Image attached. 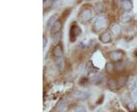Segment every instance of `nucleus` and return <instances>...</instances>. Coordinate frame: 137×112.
Returning <instances> with one entry per match:
<instances>
[{"mask_svg": "<svg viewBox=\"0 0 137 112\" xmlns=\"http://www.w3.org/2000/svg\"><path fill=\"white\" fill-rule=\"evenodd\" d=\"M82 33V30L81 28L76 25V24H73L70 27L69 30V40L71 42H74L77 37L79 36Z\"/></svg>", "mask_w": 137, "mask_h": 112, "instance_id": "nucleus-1", "label": "nucleus"}, {"mask_svg": "<svg viewBox=\"0 0 137 112\" xmlns=\"http://www.w3.org/2000/svg\"><path fill=\"white\" fill-rule=\"evenodd\" d=\"M95 29L96 30L99 31L101 30H104V28H106L107 25V21L105 17H99L96 19V21L95 22Z\"/></svg>", "mask_w": 137, "mask_h": 112, "instance_id": "nucleus-2", "label": "nucleus"}, {"mask_svg": "<svg viewBox=\"0 0 137 112\" xmlns=\"http://www.w3.org/2000/svg\"><path fill=\"white\" fill-rule=\"evenodd\" d=\"M80 20H82L84 22L89 21L92 17V12L91 10L89 8H85L84 10H82L81 14H80Z\"/></svg>", "mask_w": 137, "mask_h": 112, "instance_id": "nucleus-3", "label": "nucleus"}, {"mask_svg": "<svg viewBox=\"0 0 137 112\" xmlns=\"http://www.w3.org/2000/svg\"><path fill=\"white\" fill-rule=\"evenodd\" d=\"M90 93L87 91H75L72 92V96L76 99H86L89 97Z\"/></svg>", "mask_w": 137, "mask_h": 112, "instance_id": "nucleus-4", "label": "nucleus"}, {"mask_svg": "<svg viewBox=\"0 0 137 112\" xmlns=\"http://www.w3.org/2000/svg\"><path fill=\"white\" fill-rule=\"evenodd\" d=\"M123 55L121 51H114L110 53V58L112 61H120L123 58Z\"/></svg>", "mask_w": 137, "mask_h": 112, "instance_id": "nucleus-5", "label": "nucleus"}, {"mask_svg": "<svg viewBox=\"0 0 137 112\" xmlns=\"http://www.w3.org/2000/svg\"><path fill=\"white\" fill-rule=\"evenodd\" d=\"M63 55V51L60 45H57L53 49V55L56 59H61Z\"/></svg>", "mask_w": 137, "mask_h": 112, "instance_id": "nucleus-6", "label": "nucleus"}, {"mask_svg": "<svg viewBox=\"0 0 137 112\" xmlns=\"http://www.w3.org/2000/svg\"><path fill=\"white\" fill-rule=\"evenodd\" d=\"M131 99L133 103H137V79L135 81L133 89L131 91Z\"/></svg>", "mask_w": 137, "mask_h": 112, "instance_id": "nucleus-7", "label": "nucleus"}, {"mask_svg": "<svg viewBox=\"0 0 137 112\" xmlns=\"http://www.w3.org/2000/svg\"><path fill=\"white\" fill-rule=\"evenodd\" d=\"M104 79H105L104 74H99L92 80V83L95 85H99V84H101L102 83L104 82Z\"/></svg>", "mask_w": 137, "mask_h": 112, "instance_id": "nucleus-8", "label": "nucleus"}, {"mask_svg": "<svg viewBox=\"0 0 137 112\" xmlns=\"http://www.w3.org/2000/svg\"><path fill=\"white\" fill-rule=\"evenodd\" d=\"M56 19H57V15L56 14H53V15L48 19L47 23V30H50V28L53 27V25L55 24L56 22Z\"/></svg>", "mask_w": 137, "mask_h": 112, "instance_id": "nucleus-9", "label": "nucleus"}, {"mask_svg": "<svg viewBox=\"0 0 137 112\" xmlns=\"http://www.w3.org/2000/svg\"><path fill=\"white\" fill-rule=\"evenodd\" d=\"M121 30H122V27L118 24H114L111 27V32L113 33L115 36H119L121 33Z\"/></svg>", "mask_w": 137, "mask_h": 112, "instance_id": "nucleus-10", "label": "nucleus"}, {"mask_svg": "<svg viewBox=\"0 0 137 112\" xmlns=\"http://www.w3.org/2000/svg\"><path fill=\"white\" fill-rule=\"evenodd\" d=\"M101 41L103 43H108L111 41V36L109 33H103L101 36Z\"/></svg>", "mask_w": 137, "mask_h": 112, "instance_id": "nucleus-11", "label": "nucleus"}, {"mask_svg": "<svg viewBox=\"0 0 137 112\" xmlns=\"http://www.w3.org/2000/svg\"><path fill=\"white\" fill-rule=\"evenodd\" d=\"M122 7L126 11H130L132 8H133V3L130 1H128V0H126V1H123L121 2Z\"/></svg>", "mask_w": 137, "mask_h": 112, "instance_id": "nucleus-12", "label": "nucleus"}, {"mask_svg": "<svg viewBox=\"0 0 137 112\" xmlns=\"http://www.w3.org/2000/svg\"><path fill=\"white\" fill-rule=\"evenodd\" d=\"M94 9L96 13H101L103 9H104V6H103V4L100 2H97L95 3L94 5Z\"/></svg>", "mask_w": 137, "mask_h": 112, "instance_id": "nucleus-13", "label": "nucleus"}, {"mask_svg": "<svg viewBox=\"0 0 137 112\" xmlns=\"http://www.w3.org/2000/svg\"><path fill=\"white\" fill-rule=\"evenodd\" d=\"M61 37H62V34H61L60 32L54 33V35H53V43H55V44L58 45L59 42H60V40H61Z\"/></svg>", "mask_w": 137, "mask_h": 112, "instance_id": "nucleus-14", "label": "nucleus"}, {"mask_svg": "<svg viewBox=\"0 0 137 112\" xmlns=\"http://www.w3.org/2000/svg\"><path fill=\"white\" fill-rule=\"evenodd\" d=\"M61 28H62V24L60 21H56L55 23V24L53 25V27H52V31L53 33H58V32H60V30H61Z\"/></svg>", "mask_w": 137, "mask_h": 112, "instance_id": "nucleus-15", "label": "nucleus"}, {"mask_svg": "<svg viewBox=\"0 0 137 112\" xmlns=\"http://www.w3.org/2000/svg\"><path fill=\"white\" fill-rule=\"evenodd\" d=\"M68 108V105L67 104L62 102V103H59L57 105V111L60 112H65Z\"/></svg>", "mask_w": 137, "mask_h": 112, "instance_id": "nucleus-16", "label": "nucleus"}, {"mask_svg": "<svg viewBox=\"0 0 137 112\" xmlns=\"http://www.w3.org/2000/svg\"><path fill=\"white\" fill-rule=\"evenodd\" d=\"M126 82H127V78L126 77H120V78L117 80L116 83H117V85L120 86H123L126 85Z\"/></svg>", "mask_w": 137, "mask_h": 112, "instance_id": "nucleus-17", "label": "nucleus"}, {"mask_svg": "<svg viewBox=\"0 0 137 112\" xmlns=\"http://www.w3.org/2000/svg\"><path fill=\"white\" fill-rule=\"evenodd\" d=\"M131 18H132V15L130 12H125L123 14V16H122V21L123 22H128L130 21Z\"/></svg>", "mask_w": 137, "mask_h": 112, "instance_id": "nucleus-18", "label": "nucleus"}, {"mask_svg": "<svg viewBox=\"0 0 137 112\" xmlns=\"http://www.w3.org/2000/svg\"><path fill=\"white\" fill-rule=\"evenodd\" d=\"M56 65L57 67V68L60 71L62 70L63 67H64V61H63V60L62 59H56Z\"/></svg>", "mask_w": 137, "mask_h": 112, "instance_id": "nucleus-19", "label": "nucleus"}, {"mask_svg": "<svg viewBox=\"0 0 137 112\" xmlns=\"http://www.w3.org/2000/svg\"><path fill=\"white\" fill-rule=\"evenodd\" d=\"M127 108H128L129 111L130 112H134L136 111V105L135 103H133V102H130V103H128V105H127Z\"/></svg>", "mask_w": 137, "mask_h": 112, "instance_id": "nucleus-20", "label": "nucleus"}, {"mask_svg": "<svg viewBox=\"0 0 137 112\" xmlns=\"http://www.w3.org/2000/svg\"><path fill=\"white\" fill-rule=\"evenodd\" d=\"M76 112H87V109L85 108V107L82 106V105H79L77 106L75 108Z\"/></svg>", "mask_w": 137, "mask_h": 112, "instance_id": "nucleus-21", "label": "nucleus"}, {"mask_svg": "<svg viewBox=\"0 0 137 112\" xmlns=\"http://www.w3.org/2000/svg\"><path fill=\"white\" fill-rule=\"evenodd\" d=\"M124 68V63L123 62H118L116 65L115 69L116 71H122Z\"/></svg>", "mask_w": 137, "mask_h": 112, "instance_id": "nucleus-22", "label": "nucleus"}, {"mask_svg": "<svg viewBox=\"0 0 137 112\" xmlns=\"http://www.w3.org/2000/svg\"><path fill=\"white\" fill-rule=\"evenodd\" d=\"M114 69V66L113 64H111V63H107L106 65V70L107 72H111Z\"/></svg>", "mask_w": 137, "mask_h": 112, "instance_id": "nucleus-23", "label": "nucleus"}, {"mask_svg": "<svg viewBox=\"0 0 137 112\" xmlns=\"http://www.w3.org/2000/svg\"><path fill=\"white\" fill-rule=\"evenodd\" d=\"M108 84H109V86H110L111 89H114V88H116V86H117V83L115 82V81L113 80H110L109 82H108Z\"/></svg>", "mask_w": 137, "mask_h": 112, "instance_id": "nucleus-24", "label": "nucleus"}, {"mask_svg": "<svg viewBox=\"0 0 137 112\" xmlns=\"http://www.w3.org/2000/svg\"><path fill=\"white\" fill-rule=\"evenodd\" d=\"M86 83H88V79L85 78V77H83V78L80 80L79 84H81V86H85Z\"/></svg>", "mask_w": 137, "mask_h": 112, "instance_id": "nucleus-25", "label": "nucleus"}, {"mask_svg": "<svg viewBox=\"0 0 137 112\" xmlns=\"http://www.w3.org/2000/svg\"><path fill=\"white\" fill-rule=\"evenodd\" d=\"M47 37L44 36L43 38V48H44L47 46Z\"/></svg>", "mask_w": 137, "mask_h": 112, "instance_id": "nucleus-26", "label": "nucleus"}, {"mask_svg": "<svg viewBox=\"0 0 137 112\" xmlns=\"http://www.w3.org/2000/svg\"><path fill=\"white\" fill-rule=\"evenodd\" d=\"M52 3H53V2H50V1H45L44 2H43V6H44L45 7H47V5H48V6H51Z\"/></svg>", "mask_w": 137, "mask_h": 112, "instance_id": "nucleus-27", "label": "nucleus"}, {"mask_svg": "<svg viewBox=\"0 0 137 112\" xmlns=\"http://www.w3.org/2000/svg\"><path fill=\"white\" fill-rule=\"evenodd\" d=\"M133 18H134V20H135V21H137V13H136V14H134Z\"/></svg>", "mask_w": 137, "mask_h": 112, "instance_id": "nucleus-28", "label": "nucleus"}, {"mask_svg": "<svg viewBox=\"0 0 137 112\" xmlns=\"http://www.w3.org/2000/svg\"><path fill=\"white\" fill-rule=\"evenodd\" d=\"M69 112H76V111H75V110L74 109V110H72V111H69Z\"/></svg>", "mask_w": 137, "mask_h": 112, "instance_id": "nucleus-29", "label": "nucleus"}]
</instances>
